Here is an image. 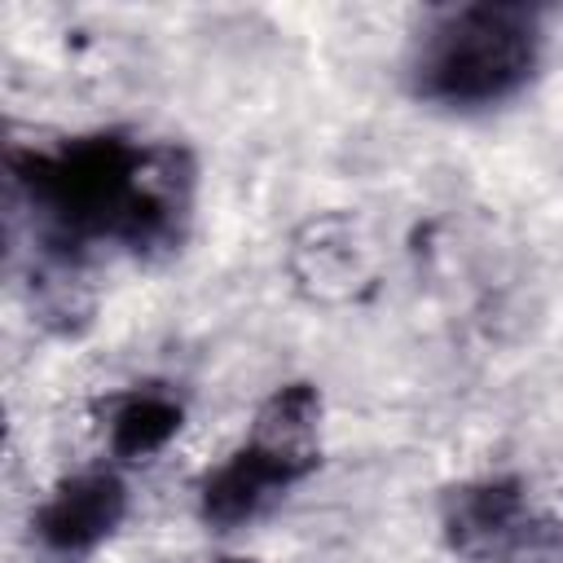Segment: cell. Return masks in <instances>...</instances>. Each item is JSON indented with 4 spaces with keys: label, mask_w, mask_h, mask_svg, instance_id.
<instances>
[{
    "label": "cell",
    "mask_w": 563,
    "mask_h": 563,
    "mask_svg": "<svg viewBox=\"0 0 563 563\" xmlns=\"http://www.w3.org/2000/svg\"><path fill=\"white\" fill-rule=\"evenodd\" d=\"M9 238L92 260H172L194 233L198 163L180 141L84 132L53 145H9Z\"/></svg>",
    "instance_id": "1"
},
{
    "label": "cell",
    "mask_w": 563,
    "mask_h": 563,
    "mask_svg": "<svg viewBox=\"0 0 563 563\" xmlns=\"http://www.w3.org/2000/svg\"><path fill=\"white\" fill-rule=\"evenodd\" d=\"M541 53L545 13L532 4L440 9L409 48V88L440 110H488L532 84Z\"/></svg>",
    "instance_id": "2"
},
{
    "label": "cell",
    "mask_w": 563,
    "mask_h": 563,
    "mask_svg": "<svg viewBox=\"0 0 563 563\" xmlns=\"http://www.w3.org/2000/svg\"><path fill=\"white\" fill-rule=\"evenodd\" d=\"M321 466V391L282 383L251 418V435L202 475L198 515L216 532H233L268 515L295 484Z\"/></svg>",
    "instance_id": "3"
},
{
    "label": "cell",
    "mask_w": 563,
    "mask_h": 563,
    "mask_svg": "<svg viewBox=\"0 0 563 563\" xmlns=\"http://www.w3.org/2000/svg\"><path fill=\"white\" fill-rule=\"evenodd\" d=\"M128 519V484L110 466L75 471L48 488L31 515V541L44 563H88Z\"/></svg>",
    "instance_id": "4"
},
{
    "label": "cell",
    "mask_w": 563,
    "mask_h": 563,
    "mask_svg": "<svg viewBox=\"0 0 563 563\" xmlns=\"http://www.w3.org/2000/svg\"><path fill=\"white\" fill-rule=\"evenodd\" d=\"M528 488L519 475H479L440 497L444 545L466 563H493L510 532L528 519Z\"/></svg>",
    "instance_id": "5"
},
{
    "label": "cell",
    "mask_w": 563,
    "mask_h": 563,
    "mask_svg": "<svg viewBox=\"0 0 563 563\" xmlns=\"http://www.w3.org/2000/svg\"><path fill=\"white\" fill-rule=\"evenodd\" d=\"M13 255L22 268V290L35 325L57 339L84 334L97 312L92 260L57 246H13Z\"/></svg>",
    "instance_id": "6"
},
{
    "label": "cell",
    "mask_w": 563,
    "mask_h": 563,
    "mask_svg": "<svg viewBox=\"0 0 563 563\" xmlns=\"http://www.w3.org/2000/svg\"><path fill=\"white\" fill-rule=\"evenodd\" d=\"M290 277L317 303H343L369 286V246L352 216H317L290 242Z\"/></svg>",
    "instance_id": "7"
},
{
    "label": "cell",
    "mask_w": 563,
    "mask_h": 563,
    "mask_svg": "<svg viewBox=\"0 0 563 563\" xmlns=\"http://www.w3.org/2000/svg\"><path fill=\"white\" fill-rule=\"evenodd\" d=\"M185 427V400L163 383H136L106 405V440L119 462L158 457Z\"/></svg>",
    "instance_id": "8"
},
{
    "label": "cell",
    "mask_w": 563,
    "mask_h": 563,
    "mask_svg": "<svg viewBox=\"0 0 563 563\" xmlns=\"http://www.w3.org/2000/svg\"><path fill=\"white\" fill-rule=\"evenodd\" d=\"M493 563H563V519L528 515L510 532V541L497 550Z\"/></svg>",
    "instance_id": "9"
},
{
    "label": "cell",
    "mask_w": 563,
    "mask_h": 563,
    "mask_svg": "<svg viewBox=\"0 0 563 563\" xmlns=\"http://www.w3.org/2000/svg\"><path fill=\"white\" fill-rule=\"evenodd\" d=\"M220 563H251V559H220Z\"/></svg>",
    "instance_id": "10"
}]
</instances>
